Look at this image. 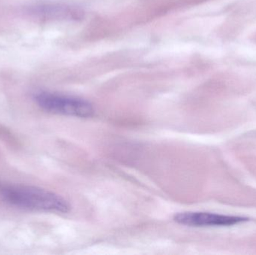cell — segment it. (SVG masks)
Wrapping results in <instances>:
<instances>
[{
    "instance_id": "1",
    "label": "cell",
    "mask_w": 256,
    "mask_h": 255,
    "mask_svg": "<svg viewBox=\"0 0 256 255\" xmlns=\"http://www.w3.org/2000/svg\"><path fill=\"white\" fill-rule=\"evenodd\" d=\"M0 196L13 206L31 211L66 214L70 209L64 198L38 187L3 184L0 185Z\"/></svg>"
},
{
    "instance_id": "3",
    "label": "cell",
    "mask_w": 256,
    "mask_h": 255,
    "mask_svg": "<svg viewBox=\"0 0 256 255\" xmlns=\"http://www.w3.org/2000/svg\"><path fill=\"white\" fill-rule=\"evenodd\" d=\"M174 220L178 224L191 227H214L234 226L248 221V219L212 213L183 212L176 214Z\"/></svg>"
},
{
    "instance_id": "2",
    "label": "cell",
    "mask_w": 256,
    "mask_h": 255,
    "mask_svg": "<svg viewBox=\"0 0 256 255\" xmlns=\"http://www.w3.org/2000/svg\"><path fill=\"white\" fill-rule=\"evenodd\" d=\"M37 104L46 112L78 118H90L94 113L92 103L80 97L50 92L34 96Z\"/></svg>"
},
{
    "instance_id": "4",
    "label": "cell",
    "mask_w": 256,
    "mask_h": 255,
    "mask_svg": "<svg viewBox=\"0 0 256 255\" xmlns=\"http://www.w3.org/2000/svg\"><path fill=\"white\" fill-rule=\"evenodd\" d=\"M32 13L44 19L80 20L84 12L79 7L66 4H42L32 7Z\"/></svg>"
}]
</instances>
